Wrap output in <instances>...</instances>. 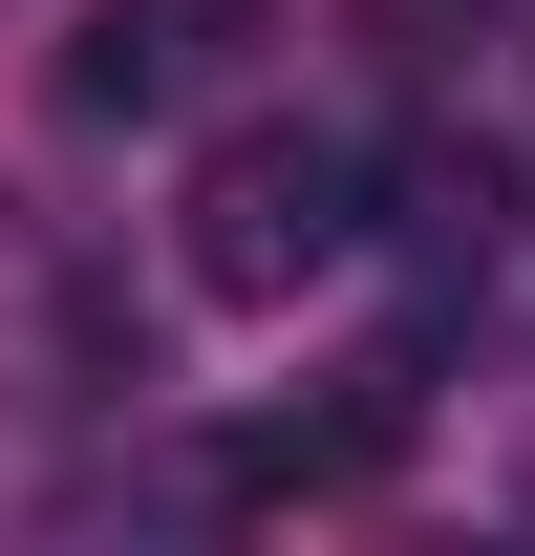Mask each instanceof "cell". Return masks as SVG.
Here are the masks:
<instances>
[{
	"label": "cell",
	"mask_w": 535,
	"mask_h": 556,
	"mask_svg": "<svg viewBox=\"0 0 535 556\" xmlns=\"http://www.w3.org/2000/svg\"><path fill=\"white\" fill-rule=\"evenodd\" d=\"M407 407H428V343H386V364H343L322 407L236 428V450H214V492H236V514H322V492H386V471H407Z\"/></svg>",
	"instance_id": "obj_2"
},
{
	"label": "cell",
	"mask_w": 535,
	"mask_h": 556,
	"mask_svg": "<svg viewBox=\"0 0 535 556\" xmlns=\"http://www.w3.org/2000/svg\"><path fill=\"white\" fill-rule=\"evenodd\" d=\"M236 43H258V0H86L65 22V108L86 129H150V108L236 86Z\"/></svg>",
	"instance_id": "obj_3"
},
{
	"label": "cell",
	"mask_w": 535,
	"mask_h": 556,
	"mask_svg": "<svg viewBox=\"0 0 535 556\" xmlns=\"http://www.w3.org/2000/svg\"><path fill=\"white\" fill-rule=\"evenodd\" d=\"M194 300H236V321H278L300 278L364 257V129H214L194 150Z\"/></svg>",
	"instance_id": "obj_1"
}]
</instances>
